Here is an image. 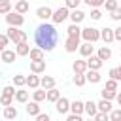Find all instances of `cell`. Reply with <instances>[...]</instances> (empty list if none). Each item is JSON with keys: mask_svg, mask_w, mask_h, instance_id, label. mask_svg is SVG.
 Returning a JSON list of instances; mask_svg holds the SVG:
<instances>
[{"mask_svg": "<svg viewBox=\"0 0 121 121\" xmlns=\"http://www.w3.org/2000/svg\"><path fill=\"white\" fill-rule=\"evenodd\" d=\"M100 38H102L104 42H112V40L115 38V34H113V30H110V28H102V32H100Z\"/></svg>", "mask_w": 121, "mask_h": 121, "instance_id": "obj_13", "label": "cell"}, {"mask_svg": "<svg viewBox=\"0 0 121 121\" xmlns=\"http://www.w3.org/2000/svg\"><path fill=\"white\" fill-rule=\"evenodd\" d=\"M40 85H42L43 89H51V87H55V79H53L51 76H43L42 81H40Z\"/></svg>", "mask_w": 121, "mask_h": 121, "instance_id": "obj_12", "label": "cell"}, {"mask_svg": "<svg viewBox=\"0 0 121 121\" xmlns=\"http://www.w3.org/2000/svg\"><path fill=\"white\" fill-rule=\"evenodd\" d=\"M83 17H85V13H83V11H79V9H74V11L70 13V19H72L74 23H79V21H83Z\"/></svg>", "mask_w": 121, "mask_h": 121, "instance_id": "obj_18", "label": "cell"}, {"mask_svg": "<svg viewBox=\"0 0 121 121\" xmlns=\"http://www.w3.org/2000/svg\"><path fill=\"white\" fill-rule=\"evenodd\" d=\"M96 106H98V104H95L93 100H89V102L85 104V112H87L91 117H95V115H96Z\"/></svg>", "mask_w": 121, "mask_h": 121, "instance_id": "obj_17", "label": "cell"}, {"mask_svg": "<svg viewBox=\"0 0 121 121\" xmlns=\"http://www.w3.org/2000/svg\"><path fill=\"white\" fill-rule=\"evenodd\" d=\"M70 108H72V112H74V113H81V112L85 110V104H83V102H79V100H74V102L70 104Z\"/></svg>", "mask_w": 121, "mask_h": 121, "instance_id": "obj_16", "label": "cell"}, {"mask_svg": "<svg viewBox=\"0 0 121 121\" xmlns=\"http://www.w3.org/2000/svg\"><path fill=\"white\" fill-rule=\"evenodd\" d=\"M40 81H42V79H38V76H28V78H26V85H30V87H38Z\"/></svg>", "mask_w": 121, "mask_h": 121, "instance_id": "obj_28", "label": "cell"}, {"mask_svg": "<svg viewBox=\"0 0 121 121\" xmlns=\"http://www.w3.org/2000/svg\"><path fill=\"white\" fill-rule=\"evenodd\" d=\"M106 87L115 91V89H117V79H113V78H112V79H108V81H106Z\"/></svg>", "mask_w": 121, "mask_h": 121, "instance_id": "obj_38", "label": "cell"}, {"mask_svg": "<svg viewBox=\"0 0 121 121\" xmlns=\"http://www.w3.org/2000/svg\"><path fill=\"white\" fill-rule=\"evenodd\" d=\"M13 95H15L13 87H9V85H8V87H4V96H13Z\"/></svg>", "mask_w": 121, "mask_h": 121, "instance_id": "obj_39", "label": "cell"}, {"mask_svg": "<svg viewBox=\"0 0 121 121\" xmlns=\"http://www.w3.org/2000/svg\"><path fill=\"white\" fill-rule=\"evenodd\" d=\"M59 98H60V93H59L55 87H51V89L47 91V100H51V102H57Z\"/></svg>", "mask_w": 121, "mask_h": 121, "instance_id": "obj_15", "label": "cell"}, {"mask_svg": "<svg viewBox=\"0 0 121 121\" xmlns=\"http://www.w3.org/2000/svg\"><path fill=\"white\" fill-rule=\"evenodd\" d=\"M104 4V0H89V6H100Z\"/></svg>", "mask_w": 121, "mask_h": 121, "instance_id": "obj_49", "label": "cell"}, {"mask_svg": "<svg viewBox=\"0 0 121 121\" xmlns=\"http://www.w3.org/2000/svg\"><path fill=\"white\" fill-rule=\"evenodd\" d=\"M87 64H89V68H95V70H98L100 66H102V59L100 57H89V60H87Z\"/></svg>", "mask_w": 121, "mask_h": 121, "instance_id": "obj_10", "label": "cell"}, {"mask_svg": "<svg viewBox=\"0 0 121 121\" xmlns=\"http://www.w3.org/2000/svg\"><path fill=\"white\" fill-rule=\"evenodd\" d=\"M38 121H49V115L47 113H38Z\"/></svg>", "mask_w": 121, "mask_h": 121, "instance_id": "obj_48", "label": "cell"}, {"mask_svg": "<svg viewBox=\"0 0 121 121\" xmlns=\"http://www.w3.org/2000/svg\"><path fill=\"white\" fill-rule=\"evenodd\" d=\"M117 102H119V106H121V95H117Z\"/></svg>", "mask_w": 121, "mask_h": 121, "instance_id": "obj_51", "label": "cell"}, {"mask_svg": "<svg viewBox=\"0 0 121 121\" xmlns=\"http://www.w3.org/2000/svg\"><path fill=\"white\" fill-rule=\"evenodd\" d=\"M113 34H115V40H119V42H121V26H119V28H115V32H113Z\"/></svg>", "mask_w": 121, "mask_h": 121, "instance_id": "obj_50", "label": "cell"}, {"mask_svg": "<svg viewBox=\"0 0 121 121\" xmlns=\"http://www.w3.org/2000/svg\"><path fill=\"white\" fill-rule=\"evenodd\" d=\"M8 36L15 42V43H21V42H26V34L25 32H21V30H17L15 26H11V28H8Z\"/></svg>", "mask_w": 121, "mask_h": 121, "instance_id": "obj_2", "label": "cell"}, {"mask_svg": "<svg viewBox=\"0 0 121 121\" xmlns=\"http://www.w3.org/2000/svg\"><path fill=\"white\" fill-rule=\"evenodd\" d=\"M112 19H121V8H115L112 11Z\"/></svg>", "mask_w": 121, "mask_h": 121, "instance_id": "obj_41", "label": "cell"}, {"mask_svg": "<svg viewBox=\"0 0 121 121\" xmlns=\"http://www.w3.org/2000/svg\"><path fill=\"white\" fill-rule=\"evenodd\" d=\"M17 53H19V55H26V53H30V49H28L26 42H21V43H17Z\"/></svg>", "mask_w": 121, "mask_h": 121, "instance_id": "obj_26", "label": "cell"}, {"mask_svg": "<svg viewBox=\"0 0 121 121\" xmlns=\"http://www.w3.org/2000/svg\"><path fill=\"white\" fill-rule=\"evenodd\" d=\"M110 78H113V79H121V66H115V68H112L110 70Z\"/></svg>", "mask_w": 121, "mask_h": 121, "instance_id": "obj_30", "label": "cell"}, {"mask_svg": "<svg viewBox=\"0 0 121 121\" xmlns=\"http://www.w3.org/2000/svg\"><path fill=\"white\" fill-rule=\"evenodd\" d=\"M8 9H9V0H2V4H0V11H2V13H8Z\"/></svg>", "mask_w": 121, "mask_h": 121, "instance_id": "obj_37", "label": "cell"}, {"mask_svg": "<svg viewBox=\"0 0 121 121\" xmlns=\"http://www.w3.org/2000/svg\"><path fill=\"white\" fill-rule=\"evenodd\" d=\"M79 45V36H68L66 38V51H76Z\"/></svg>", "mask_w": 121, "mask_h": 121, "instance_id": "obj_6", "label": "cell"}, {"mask_svg": "<svg viewBox=\"0 0 121 121\" xmlns=\"http://www.w3.org/2000/svg\"><path fill=\"white\" fill-rule=\"evenodd\" d=\"M98 108H100L102 112H110V110H112V104H110L108 98H102V100L98 102Z\"/></svg>", "mask_w": 121, "mask_h": 121, "instance_id": "obj_27", "label": "cell"}, {"mask_svg": "<svg viewBox=\"0 0 121 121\" xmlns=\"http://www.w3.org/2000/svg\"><path fill=\"white\" fill-rule=\"evenodd\" d=\"M43 68H45V60H43V59H40V60H32V64H30V70H32L34 74L43 72Z\"/></svg>", "mask_w": 121, "mask_h": 121, "instance_id": "obj_7", "label": "cell"}, {"mask_svg": "<svg viewBox=\"0 0 121 121\" xmlns=\"http://www.w3.org/2000/svg\"><path fill=\"white\" fill-rule=\"evenodd\" d=\"M85 76H83V72H76V76H74V81H76V85H83L85 83Z\"/></svg>", "mask_w": 121, "mask_h": 121, "instance_id": "obj_32", "label": "cell"}, {"mask_svg": "<svg viewBox=\"0 0 121 121\" xmlns=\"http://www.w3.org/2000/svg\"><path fill=\"white\" fill-rule=\"evenodd\" d=\"M68 36H79L81 34V30H79V26H78V23H74V25H70L68 28Z\"/></svg>", "mask_w": 121, "mask_h": 121, "instance_id": "obj_24", "label": "cell"}, {"mask_svg": "<svg viewBox=\"0 0 121 121\" xmlns=\"http://www.w3.org/2000/svg\"><path fill=\"white\" fill-rule=\"evenodd\" d=\"M4 117H6V119H13V117H17V110H15L13 106H6V110H4Z\"/></svg>", "mask_w": 121, "mask_h": 121, "instance_id": "obj_22", "label": "cell"}, {"mask_svg": "<svg viewBox=\"0 0 121 121\" xmlns=\"http://www.w3.org/2000/svg\"><path fill=\"white\" fill-rule=\"evenodd\" d=\"M87 79H89L91 83H96V81H100V74H98L95 68H91V70L87 72Z\"/></svg>", "mask_w": 121, "mask_h": 121, "instance_id": "obj_14", "label": "cell"}, {"mask_svg": "<svg viewBox=\"0 0 121 121\" xmlns=\"http://www.w3.org/2000/svg\"><path fill=\"white\" fill-rule=\"evenodd\" d=\"M113 96H115V91H113V89H108V87H104V89H102V98L112 100Z\"/></svg>", "mask_w": 121, "mask_h": 121, "instance_id": "obj_29", "label": "cell"}, {"mask_svg": "<svg viewBox=\"0 0 121 121\" xmlns=\"http://www.w3.org/2000/svg\"><path fill=\"white\" fill-rule=\"evenodd\" d=\"M28 9V2L26 0H19L17 4H15V11H19V13H25Z\"/></svg>", "mask_w": 121, "mask_h": 121, "instance_id": "obj_23", "label": "cell"}, {"mask_svg": "<svg viewBox=\"0 0 121 121\" xmlns=\"http://www.w3.org/2000/svg\"><path fill=\"white\" fill-rule=\"evenodd\" d=\"M0 102H2L4 106H9V102H11V96H4V95H2V98H0Z\"/></svg>", "mask_w": 121, "mask_h": 121, "instance_id": "obj_44", "label": "cell"}, {"mask_svg": "<svg viewBox=\"0 0 121 121\" xmlns=\"http://www.w3.org/2000/svg\"><path fill=\"white\" fill-rule=\"evenodd\" d=\"M79 2H81V0H66V6H68V8H76Z\"/></svg>", "mask_w": 121, "mask_h": 121, "instance_id": "obj_45", "label": "cell"}, {"mask_svg": "<svg viewBox=\"0 0 121 121\" xmlns=\"http://www.w3.org/2000/svg\"><path fill=\"white\" fill-rule=\"evenodd\" d=\"M30 59H32V60H40V59H43V49H42V47H38V49H30Z\"/></svg>", "mask_w": 121, "mask_h": 121, "instance_id": "obj_20", "label": "cell"}, {"mask_svg": "<svg viewBox=\"0 0 121 121\" xmlns=\"http://www.w3.org/2000/svg\"><path fill=\"white\" fill-rule=\"evenodd\" d=\"M38 112H40L38 100H34V102H28V104H26V113H28V115H38Z\"/></svg>", "mask_w": 121, "mask_h": 121, "instance_id": "obj_11", "label": "cell"}, {"mask_svg": "<svg viewBox=\"0 0 121 121\" xmlns=\"http://www.w3.org/2000/svg\"><path fill=\"white\" fill-rule=\"evenodd\" d=\"M117 8V0H106V9L108 11H113Z\"/></svg>", "mask_w": 121, "mask_h": 121, "instance_id": "obj_36", "label": "cell"}, {"mask_svg": "<svg viewBox=\"0 0 121 121\" xmlns=\"http://www.w3.org/2000/svg\"><path fill=\"white\" fill-rule=\"evenodd\" d=\"M98 57H100L102 60H108V59L112 57V51H110L108 47H100V49H98Z\"/></svg>", "mask_w": 121, "mask_h": 121, "instance_id": "obj_25", "label": "cell"}, {"mask_svg": "<svg viewBox=\"0 0 121 121\" xmlns=\"http://www.w3.org/2000/svg\"><path fill=\"white\" fill-rule=\"evenodd\" d=\"M13 83H15V85H25V83H26V78L19 74V76H15V78H13Z\"/></svg>", "mask_w": 121, "mask_h": 121, "instance_id": "obj_34", "label": "cell"}, {"mask_svg": "<svg viewBox=\"0 0 121 121\" xmlns=\"http://www.w3.org/2000/svg\"><path fill=\"white\" fill-rule=\"evenodd\" d=\"M95 119H98V121L108 119V112H100V113H96V115H95Z\"/></svg>", "mask_w": 121, "mask_h": 121, "instance_id": "obj_42", "label": "cell"}, {"mask_svg": "<svg viewBox=\"0 0 121 121\" xmlns=\"http://www.w3.org/2000/svg\"><path fill=\"white\" fill-rule=\"evenodd\" d=\"M6 19H8V23H9L11 26H19V25H23V15H21L19 11H11V13H8Z\"/></svg>", "mask_w": 121, "mask_h": 121, "instance_id": "obj_4", "label": "cell"}, {"mask_svg": "<svg viewBox=\"0 0 121 121\" xmlns=\"http://www.w3.org/2000/svg\"><path fill=\"white\" fill-rule=\"evenodd\" d=\"M68 108H70V102H68L66 98H62V96H60V98L57 100V110H59V113H66V110H68Z\"/></svg>", "mask_w": 121, "mask_h": 121, "instance_id": "obj_9", "label": "cell"}, {"mask_svg": "<svg viewBox=\"0 0 121 121\" xmlns=\"http://www.w3.org/2000/svg\"><path fill=\"white\" fill-rule=\"evenodd\" d=\"M91 17H93V19H100V17H102V13H100L98 9H93V11H91Z\"/></svg>", "mask_w": 121, "mask_h": 121, "instance_id": "obj_46", "label": "cell"}, {"mask_svg": "<svg viewBox=\"0 0 121 121\" xmlns=\"http://www.w3.org/2000/svg\"><path fill=\"white\" fill-rule=\"evenodd\" d=\"M38 17L40 19H47V17H53V11H51V8H47V6H42V8H38Z\"/></svg>", "mask_w": 121, "mask_h": 121, "instance_id": "obj_8", "label": "cell"}, {"mask_svg": "<svg viewBox=\"0 0 121 121\" xmlns=\"http://www.w3.org/2000/svg\"><path fill=\"white\" fill-rule=\"evenodd\" d=\"M79 51H81V55H85V57H91V55H93V45H91V42L83 43V45L79 47Z\"/></svg>", "mask_w": 121, "mask_h": 121, "instance_id": "obj_19", "label": "cell"}, {"mask_svg": "<svg viewBox=\"0 0 121 121\" xmlns=\"http://www.w3.org/2000/svg\"><path fill=\"white\" fill-rule=\"evenodd\" d=\"M68 121H81V117H79V113H72V115H68Z\"/></svg>", "mask_w": 121, "mask_h": 121, "instance_id": "obj_47", "label": "cell"}, {"mask_svg": "<svg viewBox=\"0 0 121 121\" xmlns=\"http://www.w3.org/2000/svg\"><path fill=\"white\" fill-rule=\"evenodd\" d=\"M110 119H113V121H119V119H121V110H115V112H112Z\"/></svg>", "mask_w": 121, "mask_h": 121, "instance_id": "obj_40", "label": "cell"}, {"mask_svg": "<svg viewBox=\"0 0 121 121\" xmlns=\"http://www.w3.org/2000/svg\"><path fill=\"white\" fill-rule=\"evenodd\" d=\"M43 98H47L45 91H34V100H43Z\"/></svg>", "mask_w": 121, "mask_h": 121, "instance_id": "obj_35", "label": "cell"}, {"mask_svg": "<svg viewBox=\"0 0 121 121\" xmlns=\"http://www.w3.org/2000/svg\"><path fill=\"white\" fill-rule=\"evenodd\" d=\"M87 60H76L74 62V72H85L87 70Z\"/></svg>", "mask_w": 121, "mask_h": 121, "instance_id": "obj_21", "label": "cell"}, {"mask_svg": "<svg viewBox=\"0 0 121 121\" xmlns=\"http://www.w3.org/2000/svg\"><path fill=\"white\" fill-rule=\"evenodd\" d=\"M15 98H17L19 102H26V100H28V93H26V91H17V93H15Z\"/></svg>", "mask_w": 121, "mask_h": 121, "instance_id": "obj_33", "label": "cell"}, {"mask_svg": "<svg viewBox=\"0 0 121 121\" xmlns=\"http://www.w3.org/2000/svg\"><path fill=\"white\" fill-rule=\"evenodd\" d=\"M13 59H15V53H13V51H2V60L11 62Z\"/></svg>", "mask_w": 121, "mask_h": 121, "instance_id": "obj_31", "label": "cell"}, {"mask_svg": "<svg viewBox=\"0 0 121 121\" xmlns=\"http://www.w3.org/2000/svg\"><path fill=\"white\" fill-rule=\"evenodd\" d=\"M8 40H9V36H0V47H4V45H8Z\"/></svg>", "mask_w": 121, "mask_h": 121, "instance_id": "obj_43", "label": "cell"}, {"mask_svg": "<svg viewBox=\"0 0 121 121\" xmlns=\"http://www.w3.org/2000/svg\"><path fill=\"white\" fill-rule=\"evenodd\" d=\"M66 17H68V6L59 8L57 11H53V21H55V23H62Z\"/></svg>", "mask_w": 121, "mask_h": 121, "instance_id": "obj_5", "label": "cell"}, {"mask_svg": "<svg viewBox=\"0 0 121 121\" xmlns=\"http://www.w3.org/2000/svg\"><path fill=\"white\" fill-rule=\"evenodd\" d=\"M81 36L85 38V42H95V40L100 38V32L96 28H93V26H87V28L81 30Z\"/></svg>", "mask_w": 121, "mask_h": 121, "instance_id": "obj_3", "label": "cell"}, {"mask_svg": "<svg viewBox=\"0 0 121 121\" xmlns=\"http://www.w3.org/2000/svg\"><path fill=\"white\" fill-rule=\"evenodd\" d=\"M57 38H59V36H57L55 26H53V25H47V23L40 25V26L36 28V32H34V40H36V43H38L42 49H45V51H51V49L55 47Z\"/></svg>", "mask_w": 121, "mask_h": 121, "instance_id": "obj_1", "label": "cell"}]
</instances>
